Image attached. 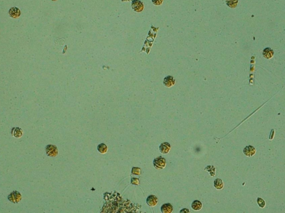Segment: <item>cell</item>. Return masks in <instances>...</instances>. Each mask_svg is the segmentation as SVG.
<instances>
[{
  "mask_svg": "<svg viewBox=\"0 0 285 213\" xmlns=\"http://www.w3.org/2000/svg\"><path fill=\"white\" fill-rule=\"evenodd\" d=\"M166 165H167L166 160L164 158L161 156L155 158L153 160V165L154 168L157 170H161L164 169L166 167Z\"/></svg>",
  "mask_w": 285,
  "mask_h": 213,
  "instance_id": "cell-1",
  "label": "cell"
},
{
  "mask_svg": "<svg viewBox=\"0 0 285 213\" xmlns=\"http://www.w3.org/2000/svg\"><path fill=\"white\" fill-rule=\"evenodd\" d=\"M45 151L47 155L50 157H56L59 153L58 149L56 146L49 144L46 146Z\"/></svg>",
  "mask_w": 285,
  "mask_h": 213,
  "instance_id": "cell-2",
  "label": "cell"
},
{
  "mask_svg": "<svg viewBox=\"0 0 285 213\" xmlns=\"http://www.w3.org/2000/svg\"><path fill=\"white\" fill-rule=\"evenodd\" d=\"M8 199L11 202L18 204L22 200V195L19 192L15 191L12 192L8 196Z\"/></svg>",
  "mask_w": 285,
  "mask_h": 213,
  "instance_id": "cell-3",
  "label": "cell"
},
{
  "mask_svg": "<svg viewBox=\"0 0 285 213\" xmlns=\"http://www.w3.org/2000/svg\"><path fill=\"white\" fill-rule=\"evenodd\" d=\"M131 7L134 11L140 12L144 10V5L139 0H133L131 2Z\"/></svg>",
  "mask_w": 285,
  "mask_h": 213,
  "instance_id": "cell-4",
  "label": "cell"
},
{
  "mask_svg": "<svg viewBox=\"0 0 285 213\" xmlns=\"http://www.w3.org/2000/svg\"><path fill=\"white\" fill-rule=\"evenodd\" d=\"M244 154L248 157H252L256 153V149L252 146H247L243 149Z\"/></svg>",
  "mask_w": 285,
  "mask_h": 213,
  "instance_id": "cell-5",
  "label": "cell"
},
{
  "mask_svg": "<svg viewBox=\"0 0 285 213\" xmlns=\"http://www.w3.org/2000/svg\"><path fill=\"white\" fill-rule=\"evenodd\" d=\"M171 149V146L168 142H163L159 146V151L163 154L169 153Z\"/></svg>",
  "mask_w": 285,
  "mask_h": 213,
  "instance_id": "cell-6",
  "label": "cell"
},
{
  "mask_svg": "<svg viewBox=\"0 0 285 213\" xmlns=\"http://www.w3.org/2000/svg\"><path fill=\"white\" fill-rule=\"evenodd\" d=\"M21 12L20 9L16 7H11L9 11V15L12 19H17L21 16Z\"/></svg>",
  "mask_w": 285,
  "mask_h": 213,
  "instance_id": "cell-7",
  "label": "cell"
},
{
  "mask_svg": "<svg viewBox=\"0 0 285 213\" xmlns=\"http://www.w3.org/2000/svg\"><path fill=\"white\" fill-rule=\"evenodd\" d=\"M146 202L148 206L150 207H154L157 205L158 202V199L156 195H150L147 198Z\"/></svg>",
  "mask_w": 285,
  "mask_h": 213,
  "instance_id": "cell-8",
  "label": "cell"
},
{
  "mask_svg": "<svg viewBox=\"0 0 285 213\" xmlns=\"http://www.w3.org/2000/svg\"><path fill=\"white\" fill-rule=\"evenodd\" d=\"M163 83L164 86L169 88L175 85L176 79L174 78L171 75H168L164 78Z\"/></svg>",
  "mask_w": 285,
  "mask_h": 213,
  "instance_id": "cell-9",
  "label": "cell"
},
{
  "mask_svg": "<svg viewBox=\"0 0 285 213\" xmlns=\"http://www.w3.org/2000/svg\"><path fill=\"white\" fill-rule=\"evenodd\" d=\"M11 134L16 138H20L23 136V131L19 127H14L11 129Z\"/></svg>",
  "mask_w": 285,
  "mask_h": 213,
  "instance_id": "cell-10",
  "label": "cell"
},
{
  "mask_svg": "<svg viewBox=\"0 0 285 213\" xmlns=\"http://www.w3.org/2000/svg\"><path fill=\"white\" fill-rule=\"evenodd\" d=\"M161 212L163 213H172L173 211V206L170 203H166L161 206Z\"/></svg>",
  "mask_w": 285,
  "mask_h": 213,
  "instance_id": "cell-11",
  "label": "cell"
},
{
  "mask_svg": "<svg viewBox=\"0 0 285 213\" xmlns=\"http://www.w3.org/2000/svg\"><path fill=\"white\" fill-rule=\"evenodd\" d=\"M274 55V51L270 48H265L263 52V56L265 58L267 59H270L272 57H273Z\"/></svg>",
  "mask_w": 285,
  "mask_h": 213,
  "instance_id": "cell-12",
  "label": "cell"
},
{
  "mask_svg": "<svg viewBox=\"0 0 285 213\" xmlns=\"http://www.w3.org/2000/svg\"><path fill=\"white\" fill-rule=\"evenodd\" d=\"M191 206H192V208L194 210L199 211V210H201V209L202 208L203 204L200 201H199L198 200H196L192 203Z\"/></svg>",
  "mask_w": 285,
  "mask_h": 213,
  "instance_id": "cell-13",
  "label": "cell"
},
{
  "mask_svg": "<svg viewBox=\"0 0 285 213\" xmlns=\"http://www.w3.org/2000/svg\"><path fill=\"white\" fill-rule=\"evenodd\" d=\"M214 187L217 190H221L224 187V183L222 179L217 178L214 181Z\"/></svg>",
  "mask_w": 285,
  "mask_h": 213,
  "instance_id": "cell-14",
  "label": "cell"
},
{
  "mask_svg": "<svg viewBox=\"0 0 285 213\" xmlns=\"http://www.w3.org/2000/svg\"><path fill=\"white\" fill-rule=\"evenodd\" d=\"M97 150L99 153H100L101 154H105L108 150V147L105 144L101 143V144H100L99 145H98Z\"/></svg>",
  "mask_w": 285,
  "mask_h": 213,
  "instance_id": "cell-15",
  "label": "cell"
},
{
  "mask_svg": "<svg viewBox=\"0 0 285 213\" xmlns=\"http://www.w3.org/2000/svg\"><path fill=\"white\" fill-rule=\"evenodd\" d=\"M204 170L206 171H208L210 173L211 176L212 177H214L215 176L216 169L214 167V166H213V165H208V166H207V167H206L205 168Z\"/></svg>",
  "mask_w": 285,
  "mask_h": 213,
  "instance_id": "cell-16",
  "label": "cell"
},
{
  "mask_svg": "<svg viewBox=\"0 0 285 213\" xmlns=\"http://www.w3.org/2000/svg\"><path fill=\"white\" fill-rule=\"evenodd\" d=\"M238 0H226V4L231 8H235L237 7Z\"/></svg>",
  "mask_w": 285,
  "mask_h": 213,
  "instance_id": "cell-17",
  "label": "cell"
},
{
  "mask_svg": "<svg viewBox=\"0 0 285 213\" xmlns=\"http://www.w3.org/2000/svg\"><path fill=\"white\" fill-rule=\"evenodd\" d=\"M257 202L258 205L261 208H264L266 206V202L264 201V199H263L261 198H258L257 199Z\"/></svg>",
  "mask_w": 285,
  "mask_h": 213,
  "instance_id": "cell-18",
  "label": "cell"
},
{
  "mask_svg": "<svg viewBox=\"0 0 285 213\" xmlns=\"http://www.w3.org/2000/svg\"><path fill=\"white\" fill-rule=\"evenodd\" d=\"M141 169L138 167H133L131 169V174L133 175H140L141 174Z\"/></svg>",
  "mask_w": 285,
  "mask_h": 213,
  "instance_id": "cell-19",
  "label": "cell"
},
{
  "mask_svg": "<svg viewBox=\"0 0 285 213\" xmlns=\"http://www.w3.org/2000/svg\"><path fill=\"white\" fill-rule=\"evenodd\" d=\"M140 183V181L138 178H132L131 179V184L133 185H138Z\"/></svg>",
  "mask_w": 285,
  "mask_h": 213,
  "instance_id": "cell-20",
  "label": "cell"
},
{
  "mask_svg": "<svg viewBox=\"0 0 285 213\" xmlns=\"http://www.w3.org/2000/svg\"><path fill=\"white\" fill-rule=\"evenodd\" d=\"M152 2L155 6H160L162 4L163 0H152Z\"/></svg>",
  "mask_w": 285,
  "mask_h": 213,
  "instance_id": "cell-21",
  "label": "cell"
},
{
  "mask_svg": "<svg viewBox=\"0 0 285 213\" xmlns=\"http://www.w3.org/2000/svg\"><path fill=\"white\" fill-rule=\"evenodd\" d=\"M275 135V130L274 129H272L271 131V133H270V137H269V139L270 140H272L274 138V136Z\"/></svg>",
  "mask_w": 285,
  "mask_h": 213,
  "instance_id": "cell-22",
  "label": "cell"
},
{
  "mask_svg": "<svg viewBox=\"0 0 285 213\" xmlns=\"http://www.w3.org/2000/svg\"><path fill=\"white\" fill-rule=\"evenodd\" d=\"M180 213H190V210L188 209H187V208H184L182 210H181L180 211Z\"/></svg>",
  "mask_w": 285,
  "mask_h": 213,
  "instance_id": "cell-23",
  "label": "cell"
},
{
  "mask_svg": "<svg viewBox=\"0 0 285 213\" xmlns=\"http://www.w3.org/2000/svg\"><path fill=\"white\" fill-rule=\"evenodd\" d=\"M122 1H130V0H121Z\"/></svg>",
  "mask_w": 285,
  "mask_h": 213,
  "instance_id": "cell-24",
  "label": "cell"
},
{
  "mask_svg": "<svg viewBox=\"0 0 285 213\" xmlns=\"http://www.w3.org/2000/svg\"><path fill=\"white\" fill-rule=\"evenodd\" d=\"M51 1H57V0H51Z\"/></svg>",
  "mask_w": 285,
  "mask_h": 213,
  "instance_id": "cell-25",
  "label": "cell"
}]
</instances>
